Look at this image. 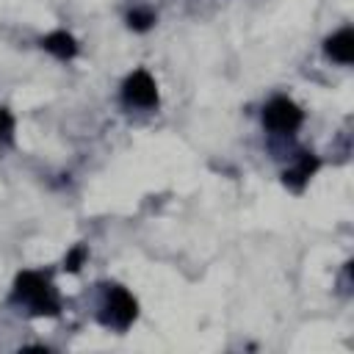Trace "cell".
Instances as JSON below:
<instances>
[{"mask_svg":"<svg viewBox=\"0 0 354 354\" xmlns=\"http://www.w3.org/2000/svg\"><path fill=\"white\" fill-rule=\"evenodd\" d=\"M127 25H130L133 30H149V28L155 25V14H152L149 8H133V11L127 14Z\"/></svg>","mask_w":354,"mask_h":354,"instance_id":"8","label":"cell"},{"mask_svg":"<svg viewBox=\"0 0 354 354\" xmlns=\"http://www.w3.org/2000/svg\"><path fill=\"white\" fill-rule=\"evenodd\" d=\"M83 260H86V246H75V249H72V252L64 257V271H69V274L80 271Z\"/></svg>","mask_w":354,"mask_h":354,"instance_id":"9","label":"cell"},{"mask_svg":"<svg viewBox=\"0 0 354 354\" xmlns=\"http://www.w3.org/2000/svg\"><path fill=\"white\" fill-rule=\"evenodd\" d=\"M11 299L17 304H25L33 315H58L61 313V301L55 296L53 282L39 271H22L14 282Z\"/></svg>","mask_w":354,"mask_h":354,"instance_id":"1","label":"cell"},{"mask_svg":"<svg viewBox=\"0 0 354 354\" xmlns=\"http://www.w3.org/2000/svg\"><path fill=\"white\" fill-rule=\"evenodd\" d=\"M11 127H14V119H11V113H8L6 108H0V138H6V136L11 133Z\"/></svg>","mask_w":354,"mask_h":354,"instance_id":"10","label":"cell"},{"mask_svg":"<svg viewBox=\"0 0 354 354\" xmlns=\"http://www.w3.org/2000/svg\"><path fill=\"white\" fill-rule=\"evenodd\" d=\"M41 47H44L47 53H53L55 58H61V61L77 55V41H75V36L66 33V30H53V33H47V36L41 39Z\"/></svg>","mask_w":354,"mask_h":354,"instance_id":"7","label":"cell"},{"mask_svg":"<svg viewBox=\"0 0 354 354\" xmlns=\"http://www.w3.org/2000/svg\"><path fill=\"white\" fill-rule=\"evenodd\" d=\"M301 119H304L301 108L288 97H274L263 108V124L274 133H293L301 124Z\"/></svg>","mask_w":354,"mask_h":354,"instance_id":"3","label":"cell"},{"mask_svg":"<svg viewBox=\"0 0 354 354\" xmlns=\"http://www.w3.org/2000/svg\"><path fill=\"white\" fill-rule=\"evenodd\" d=\"M315 169H318V158H315L313 152H301L299 163L282 174V183H285L290 191H301V188L307 185V180L315 174Z\"/></svg>","mask_w":354,"mask_h":354,"instance_id":"5","label":"cell"},{"mask_svg":"<svg viewBox=\"0 0 354 354\" xmlns=\"http://www.w3.org/2000/svg\"><path fill=\"white\" fill-rule=\"evenodd\" d=\"M122 97L127 105L152 108V105H158V86L147 69H136L133 75H127V80L122 86Z\"/></svg>","mask_w":354,"mask_h":354,"instance_id":"4","label":"cell"},{"mask_svg":"<svg viewBox=\"0 0 354 354\" xmlns=\"http://www.w3.org/2000/svg\"><path fill=\"white\" fill-rule=\"evenodd\" d=\"M138 315V304L136 299L122 288V285H108L105 290V304H102V313H100V321L111 329H127Z\"/></svg>","mask_w":354,"mask_h":354,"instance_id":"2","label":"cell"},{"mask_svg":"<svg viewBox=\"0 0 354 354\" xmlns=\"http://www.w3.org/2000/svg\"><path fill=\"white\" fill-rule=\"evenodd\" d=\"M324 50H326L329 58H335L340 64H351L354 61V33H351V28H343V30L332 33L326 39Z\"/></svg>","mask_w":354,"mask_h":354,"instance_id":"6","label":"cell"}]
</instances>
